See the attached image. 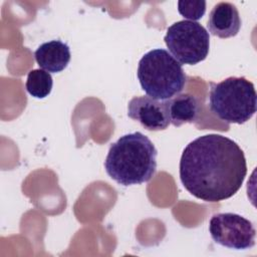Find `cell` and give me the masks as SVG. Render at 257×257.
I'll return each instance as SVG.
<instances>
[{"label":"cell","mask_w":257,"mask_h":257,"mask_svg":"<svg viewBox=\"0 0 257 257\" xmlns=\"http://www.w3.org/2000/svg\"><path fill=\"white\" fill-rule=\"evenodd\" d=\"M158 152L152 141L135 132L111 144L104 161L107 175L122 186L149 182L157 170Z\"/></svg>","instance_id":"obj_2"},{"label":"cell","mask_w":257,"mask_h":257,"mask_svg":"<svg viewBox=\"0 0 257 257\" xmlns=\"http://www.w3.org/2000/svg\"><path fill=\"white\" fill-rule=\"evenodd\" d=\"M210 110L228 123L243 124L256 112L257 94L254 84L247 78L230 76L210 83Z\"/></svg>","instance_id":"obj_4"},{"label":"cell","mask_w":257,"mask_h":257,"mask_svg":"<svg viewBox=\"0 0 257 257\" xmlns=\"http://www.w3.org/2000/svg\"><path fill=\"white\" fill-rule=\"evenodd\" d=\"M53 80L51 74L43 69H32L28 72L25 87L35 98H44L51 92Z\"/></svg>","instance_id":"obj_11"},{"label":"cell","mask_w":257,"mask_h":257,"mask_svg":"<svg viewBox=\"0 0 257 257\" xmlns=\"http://www.w3.org/2000/svg\"><path fill=\"white\" fill-rule=\"evenodd\" d=\"M178 11L186 19H201L206 12V1H178Z\"/></svg>","instance_id":"obj_12"},{"label":"cell","mask_w":257,"mask_h":257,"mask_svg":"<svg viewBox=\"0 0 257 257\" xmlns=\"http://www.w3.org/2000/svg\"><path fill=\"white\" fill-rule=\"evenodd\" d=\"M137 75L142 89L158 100L179 94L187 83L182 64L163 48L150 50L140 59Z\"/></svg>","instance_id":"obj_3"},{"label":"cell","mask_w":257,"mask_h":257,"mask_svg":"<svg viewBox=\"0 0 257 257\" xmlns=\"http://www.w3.org/2000/svg\"><path fill=\"white\" fill-rule=\"evenodd\" d=\"M164 40L181 64L194 65L205 60L210 49L209 32L196 21L175 22L168 27Z\"/></svg>","instance_id":"obj_5"},{"label":"cell","mask_w":257,"mask_h":257,"mask_svg":"<svg viewBox=\"0 0 257 257\" xmlns=\"http://www.w3.org/2000/svg\"><path fill=\"white\" fill-rule=\"evenodd\" d=\"M212 239L235 250L250 249L255 245L256 230L251 221L235 213H218L209 221Z\"/></svg>","instance_id":"obj_6"},{"label":"cell","mask_w":257,"mask_h":257,"mask_svg":"<svg viewBox=\"0 0 257 257\" xmlns=\"http://www.w3.org/2000/svg\"><path fill=\"white\" fill-rule=\"evenodd\" d=\"M184 188L197 199L220 202L234 196L247 175L244 152L217 134L198 137L184 149L179 166Z\"/></svg>","instance_id":"obj_1"},{"label":"cell","mask_w":257,"mask_h":257,"mask_svg":"<svg viewBox=\"0 0 257 257\" xmlns=\"http://www.w3.org/2000/svg\"><path fill=\"white\" fill-rule=\"evenodd\" d=\"M37 64L47 72H60L68 65L71 53L69 46L61 40L42 43L34 52Z\"/></svg>","instance_id":"obj_9"},{"label":"cell","mask_w":257,"mask_h":257,"mask_svg":"<svg viewBox=\"0 0 257 257\" xmlns=\"http://www.w3.org/2000/svg\"><path fill=\"white\" fill-rule=\"evenodd\" d=\"M170 122L174 126L194 122L199 114V101L190 93L177 94V96L165 100Z\"/></svg>","instance_id":"obj_10"},{"label":"cell","mask_w":257,"mask_h":257,"mask_svg":"<svg viewBox=\"0 0 257 257\" xmlns=\"http://www.w3.org/2000/svg\"><path fill=\"white\" fill-rule=\"evenodd\" d=\"M127 115L148 131H163L170 124L165 100L150 96H135L127 104Z\"/></svg>","instance_id":"obj_7"},{"label":"cell","mask_w":257,"mask_h":257,"mask_svg":"<svg viewBox=\"0 0 257 257\" xmlns=\"http://www.w3.org/2000/svg\"><path fill=\"white\" fill-rule=\"evenodd\" d=\"M207 27L209 32L220 38L236 36L241 28L237 7L230 2H219L211 10Z\"/></svg>","instance_id":"obj_8"}]
</instances>
